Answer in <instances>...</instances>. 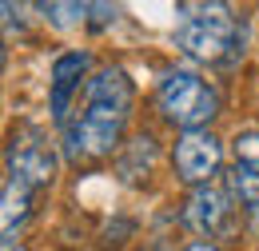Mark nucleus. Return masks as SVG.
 <instances>
[{
	"label": "nucleus",
	"mask_w": 259,
	"mask_h": 251,
	"mask_svg": "<svg viewBox=\"0 0 259 251\" xmlns=\"http://www.w3.org/2000/svg\"><path fill=\"white\" fill-rule=\"evenodd\" d=\"M132 88L124 68H104L84 88V108H76V120L64 124V156L68 159H100L120 148V136L128 124Z\"/></svg>",
	"instance_id": "1"
},
{
	"label": "nucleus",
	"mask_w": 259,
	"mask_h": 251,
	"mask_svg": "<svg viewBox=\"0 0 259 251\" xmlns=\"http://www.w3.org/2000/svg\"><path fill=\"white\" fill-rule=\"evenodd\" d=\"M160 112L184 132H207L220 116V96L195 72H167L160 80Z\"/></svg>",
	"instance_id": "3"
},
{
	"label": "nucleus",
	"mask_w": 259,
	"mask_h": 251,
	"mask_svg": "<svg viewBox=\"0 0 259 251\" xmlns=\"http://www.w3.org/2000/svg\"><path fill=\"white\" fill-rule=\"evenodd\" d=\"M40 12H44L52 24H60V28H72V24H84V20H88L92 4H40Z\"/></svg>",
	"instance_id": "11"
},
{
	"label": "nucleus",
	"mask_w": 259,
	"mask_h": 251,
	"mask_svg": "<svg viewBox=\"0 0 259 251\" xmlns=\"http://www.w3.org/2000/svg\"><path fill=\"white\" fill-rule=\"evenodd\" d=\"M4 251H16V247H12V243H4Z\"/></svg>",
	"instance_id": "14"
},
{
	"label": "nucleus",
	"mask_w": 259,
	"mask_h": 251,
	"mask_svg": "<svg viewBox=\"0 0 259 251\" xmlns=\"http://www.w3.org/2000/svg\"><path fill=\"white\" fill-rule=\"evenodd\" d=\"M231 152H235V163H239V168L259 172V132H239L235 144H231Z\"/></svg>",
	"instance_id": "12"
},
{
	"label": "nucleus",
	"mask_w": 259,
	"mask_h": 251,
	"mask_svg": "<svg viewBox=\"0 0 259 251\" xmlns=\"http://www.w3.org/2000/svg\"><path fill=\"white\" fill-rule=\"evenodd\" d=\"M88 68H92L88 52H64V56H56V64H52V120L56 124H68V104H72V96L80 92Z\"/></svg>",
	"instance_id": "7"
},
{
	"label": "nucleus",
	"mask_w": 259,
	"mask_h": 251,
	"mask_svg": "<svg viewBox=\"0 0 259 251\" xmlns=\"http://www.w3.org/2000/svg\"><path fill=\"white\" fill-rule=\"evenodd\" d=\"M4 159H8V180H20L24 188H48L56 180V152L36 124L12 128Z\"/></svg>",
	"instance_id": "4"
},
{
	"label": "nucleus",
	"mask_w": 259,
	"mask_h": 251,
	"mask_svg": "<svg viewBox=\"0 0 259 251\" xmlns=\"http://www.w3.org/2000/svg\"><path fill=\"white\" fill-rule=\"evenodd\" d=\"M247 28L227 12V4H184L180 24H176V44L199 64H235L243 56Z\"/></svg>",
	"instance_id": "2"
},
{
	"label": "nucleus",
	"mask_w": 259,
	"mask_h": 251,
	"mask_svg": "<svg viewBox=\"0 0 259 251\" xmlns=\"http://www.w3.org/2000/svg\"><path fill=\"white\" fill-rule=\"evenodd\" d=\"M32 212V188H24L20 180L4 184V207H0V227H4V243H12V231H20Z\"/></svg>",
	"instance_id": "9"
},
{
	"label": "nucleus",
	"mask_w": 259,
	"mask_h": 251,
	"mask_svg": "<svg viewBox=\"0 0 259 251\" xmlns=\"http://www.w3.org/2000/svg\"><path fill=\"white\" fill-rule=\"evenodd\" d=\"M128 152H132V159H120V176H124V184H140V176H148V172H152L156 140H152V136H136Z\"/></svg>",
	"instance_id": "10"
},
{
	"label": "nucleus",
	"mask_w": 259,
	"mask_h": 251,
	"mask_svg": "<svg viewBox=\"0 0 259 251\" xmlns=\"http://www.w3.org/2000/svg\"><path fill=\"white\" fill-rule=\"evenodd\" d=\"M184 251H220L215 243H207V239H195V243H188Z\"/></svg>",
	"instance_id": "13"
},
{
	"label": "nucleus",
	"mask_w": 259,
	"mask_h": 251,
	"mask_svg": "<svg viewBox=\"0 0 259 251\" xmlns=\"http://www.w3.org/2000/svg\"><path fill=\"white\" fill-rule=\"evenodd\" d=\"M224 144L211 132H184L176 144V176L192 188H207V180L220 172Z\"/></svg>",
	"instance_id": "5"
},
{
	"label": "nucleus",
	"mask_w": 259,
	"mask_h": 251,
	"mask_svg": "<svg viewBox=\"0 0 259 251\" xmlns=\"http://www.w3.org/2000/svg\"><path fill=\"white\" fill-rule=\"evenodd\" d=\"M227 195L239 203L243 220L251 223V227H259V172L231 163V172H227Z\"/></svg>",
	"instance_id": "8"
},
{
	"label": "nucleus",
	"mask_w": 259,
	"mask_h": 251,
	"mask_svg": "<svg viewBox=\"0 0 259 251\" xmlns=\"http://www.w3.org/2000/svg\"><path fill=\"white\" fill-rule=\"evenodd\" d=\"M231 220H235L231 195L220 188H195L184 203V223L203 239H215V235L231 231Z\"/></svg>",
	"instance_id": "6"
}]
</instances>
